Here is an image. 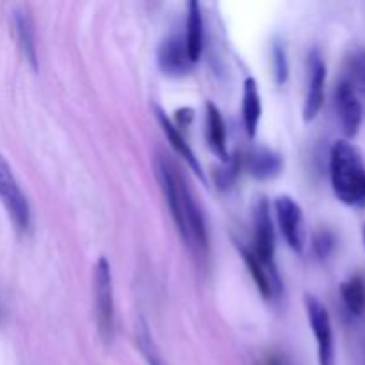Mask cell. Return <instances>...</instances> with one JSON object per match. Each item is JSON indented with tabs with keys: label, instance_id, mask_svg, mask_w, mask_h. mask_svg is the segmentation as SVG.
<instances>
[{
	"label": "cell",
	"instance_id": "6da1fadb",
	"mask_svg": "<svg viewBox=\"0 0 365 365\" xmlns=\"http://www.w3.org/2000/svg\"><path fill=\"white\" fill-rule=\"evenodd\" d=\"M330 178L335 196L344 205L365 207L364 157L362 152L348 139H339L331 146Z\"/></svg>",
	"mask_w": 365,
	"mask_h": 365
},
{
	"label": "cell",
	"instance_id": "7a4b0ae2",
	"mask_svg": "<svg viewBox=\"0 0 365 365\" xmlns=\"http://www.w3.org/2000/svg\"><path fill=\"white\" fill-rule=\"evenodd\" d=\"M93 287H95V310L100 337L109 342L114 335V292L110 264L106 257H100L98 262L95 264Z\"/></svg>",
	"mask_w": 365,
	"mask_h": 365
},
{
	"label": "cell",
	"instance_id": "3957f363",
	"mask_svg": "<svg viewBox=\"0 0 365 365\" xmlns=\"http://www.w3.org/2000/svg\"><path fill=\"white\" fill-rule=\"evenodd\" d=\"M0 202L6 207L7 214L13 220L14 227L20 232L29 230L31 227V207L27 198L11 170L6 157L0 153Z\"/></svg>",
	"mask_w": 365,
	"mask_h": 365
},
{
	"label": "cell",
	"instance_id": "277c9868",
	"mask_svg": "<svg viewBox=\"0 0 365 365\" xmlns=\"http://www.w3.org/2000/svg\"><path fill=\"white\" fill-rule=\"evenodd\" d=\"M274 248H277V235H274L273 220L269 214V203L266 198H257L253 207V253L257 259L269 269H277L274 264Z\"/></svg>",
	"mask_w": 365,
	"mask_h": 365
},
{
	"label": "cell",
	"instance_id": "5b68a950",
	"mask_svg": "<svg viewBox=\"0 0 365 365\" xmlns=\"http://www.w3.org/2000/svg\"><path fill=\"white\" fill-rule=\"evenodd\" d=\"M274 210L287 245L296 253H302L307 245V225L299 203L292 196L280 195L274 200Z\"/></svg>",
	"mask_w": 365,
	"mask_h": 365
},
{
	"label": "cell",
	"instance_id": "8992f818",
	"mask_svg": "<svg viewBox=\"0 0 365 365\" xmlns=\"http://www.w3.org/2000/svg\"><path fill=\"white\" fill-rule=\"evenodd\" d=\"M305 309L310 328L316 337L319 365H334V330L327 307L312 294L305 296Z\"/></svg>",
	"mask_w": 365,
	"mask_h": 365
},
{
	"label": "cell",
	"instance_id": "52a82bcc",
	"mask_svg": "<svg viewBox=\"0 0 365 365\" xmlns=\"http://www.w3.org/2000/svg\"><path fill=\"white\" fill-rule=\"evenodd\" d=\"M335 110L346 138H355L364 121V106L359 93L346 78L335 88Z\"/></svg>",
	"mask_w": 365,
	"mask_h": 365
},
{
	"label": "cell",
	"instance_id": "ba28073f",
	"mask_svg": "<svg viewBox=\"0 0 365 365\" xmlns=\"http://www.w3.org/2000/svg\"><path fill=\"white\" fill-rule=\"evenodd\" d=\"M324 82H327V64L317 48L309 53V81L303 102V120L312 121L319 114L324 102Z\"/></svg>",
	"mask_w": 365,
	"mask_h": 365
},
{
	"label": "cell",
	"instance_id": "9c48e42d",
	"mask_svg": "<svg viewBox=\"0 0 365 365\" xmlns=\"http://www.w3.org/2000/svg\"><path fill=\"white\" fill-rule=\"evenodd\" d=\"M157 61H159L160 70L171 77L185 75L192 66L187 46H185V39H182V36L178 34H171L164 39L163 45L159 46Z\"/></svg>",
	"mask_w": 365,
	"mask_h": 365
},
{
	"label": "cell",
	"instance_id": "30bf717a",
	"mask_svg": "<svg viewBox=\"0 0 365 365\" xmlns=\"http://www.w3.org/2000/svg\"><path fill=\"white\" fill-rule=\"evenodd\" d=\"M153 113H155L157 121H159V125L163 127V130H164V134H166L168 141H170L171 148H173L175 152H177L178 155L185 160V163H187V166L195 171L196 177H198L200 180L205 182V173H203L202 164H200L198 157L195 155V152H192V148L189 146V143L185 141L184 135H182L180 128L175 127L173 121L168 118V114L164 113L159 106H153Z\"/></svg>",
	"mask_w": 365,
	"mask_h": 365
},
{
	"label": "cell",
	"instance_id": "8fae6325",
	"mask_svg": "<svg viewBox=\"0 0 365 365\" xmlns=\"http://www.w3.org/2000/svg\"><path fill=\"white\" fill-rule=\"evenodd\" d=\"M239 250H241L242 260H245L246 267L250 269L252 278L255 280L260 294H262L266 299H273L274 296L280 294L282 282H280V274H278V271L269 269L267 266H264V264L255 257L253 250L248 248V246H241Z\"/></svg>",
	"mask_w": 365,
	"mask_h": 365
},
{
	"label": "cell",
	"instance_id": "7c38bea8",
	"mask_svg": "<svg viewBox=\"0 0 365 365\" xmlns=\"http://www.w3.org/2000/svg\"><path fill=\"white\" fill-rule=\"evenodd\" d=\"M246 168L259 180H271L284 170V159L280 153L266 146H253L246 153Z\"/></svg>",
	"mask_w": 365,
	"mask_h": 365
},
{
	"label": "cell",
	"instance_id": "4fadbf2b",
	"mask_svg": "<svg viewBox=\"0 0 365 365\" xmlns=\"http://www.w3.org/2000/svg\"><path fill=\"white\" fill-rule=\"evenodd\" d=\"M13 31L16 36L18 46H20L21 53L31 64L32 70H38V50H36V39H34V25H32L31 16L24 7H16L13 11Z\"/></svg>",
	"mask_w": 365,
	"mask_h": 365
},
{
	"label": "cell",
	"instance_id": "5bb4252c",
	"mask_svg": "<svg viewBox=\"0 0 365 365\" xmlns=\"http://www.w3.org/2000/svg\"><path fill=\"white\" fill-rule=\"evenodd\" d=\"M205 114H207V143H209L210 150L220 157L223 163L230 159V153L227 148V127H225L223 116L221 110L217 109L216 103L207 102L205 103Z\"/></svg>",
	"mask_w": 365,
	"mask_h": 365
},
{
	"label": "cell",
	"instance_id": "9a60e30c",
	"mask_svg": "<svg viewBox=\"0 0 365 365\" xmlns=\"http://www.w3.org/2000/svg\"><path fill=\"white\" fill-rule=\"evenodd\" d=\"M260 116H262V102H260L259 86L255 78L248 77L242 88V125L250 138H255Z\"/></svg>",
	"mask_w": 365,
	"mask_h": 365
},
{
	"label": "cell",
	"instance_id": "2e32d148",
	"mask_svg": "<svg viewBox=\"0 0 365 365\" xmlns=\"http://www.w3.org/2000/svg\"><path fill=\"white\" fill-rule=\"evenodd\" d=\"M185 46L191 63H198L203 52V13L198 0L187 4V31H185Z\"/></svg>",
	"mask_w": 365,
	"mask_h": 365
},
{
	"label": "cell",
	"instance_id": "e0dca14e",
	"mask_svg": "<svg viewBox=\"0 0 365 365\" xmlns=\"http://www.w3.org/2000/svg\"><path fill=\"white\" fill-rule=\"evenodd\" d=\"M341 298L351 316L360 317L365 312V280L362 274H353L341 284Z\"/></svg>",
	"mask_w": 365,
	"mask_h": 365
},
{
	"label": "cell",
	"instance_id": "ac0fdd59",
	"mask_svg": "<svg viewBox=\"0 0 365 365\" xmlns=\"http://www.w3.org/2000/svg\"><path fill=\"white\" fill-rule=\"evenodd\" d=\"M346 81L356 93L365 96V48H355L346 59Z\"/></svg>",
	"mask_w": 365,
	"mask_h": 365
},
{
	"label": "cell",
	"instance_id": "d6986e66",
	"mask_svg": "<svg viewBox=\"0 0 365 365\" xmlns=\"http://www.w3.org/2000/svg\"><path fill=\"white\" fill-rule=\"evenodd\" d=\"M239 166H241V164H239V155H230V159H228L227 163H223V166L214 170V184H216L221 191H228V189L234 187L239 175Z\"/></svg>",
	"mask_w": 365,
	"mask_h": 365
},
{
	"label": "cell",
	"instance_id": "ffe728a7",
	"mask_svg": "<svg viewBox=\"0 0 365 365\" xmlns=\"http://www.w3.org/2000/svg\"><path fill=\"white\" fill-rule=\"evenodd\" d=\"M271 68L277 84H285L289 78V59L285 46L280 41H274L271 46Z\"/></svg>",
	"mask_w": 365,
	"mask_h": 365
},
{
	"label": "cell",
	"instance_id": "44dd1931",
	"mask_svg": "<svg viewBox=\"0 0 365 365\" xmlns=\"http://www.w3.org/2000/svg\"><path fill=\"white\" fill-rule=\"evenodd\" d=\"M335 245H337V239H335L334 232L323 228V230H319L314 234L312 250H314V253H316L317 259H328V257L334 253Z\"/></svg>",
	"mask_w": 365,
	"mask_h": 365
},
{
	"label": "cell",
	"instance_id": "7402d4cb",
	"mask_svg": "<svg viewBox=\"0 0 365 365\" xmlns=\"http://www.w3.org/2000/svg\"><path fill=\"white\" fill-rule=\"evenodd\" d=\"M138 342H139V349H141V353L145 355L148 365H163L159 355H157V351H155V346H153L152 335H150L148 327H146L145 323H139V327H138Z\"/></svg>",
	"mask_w": 365,
	"mask_h": 365
},
{
	"label": "cell",
	"instance_id": "603a6c76",
	"mask_svg": "<svg viewBox=\"0 0 365 365\" xmlns=\"http://www.w3.org/2000/svg\"><path fill=\"white\" fill-rule=\"evenodd\" d=\"M175 114H177V123H175L177 128L189 127L192 118H195V113H192V109H189V107H182V109H178Z\"/></svg>",
	"mask_w": 365,
	"mask_h": 365
},
{
	"label": "cell",
	"instance_id": "cb8c5ba5",
	"mask_svg": "<svg viewBox=\"0 0 365 365\" xmlns=\"http://www.w3.org/2000/svg\"><path fill=\"white\" fill-rule=\"evenodd\" d=\"M266 365H284V362H282V360L277 356V359H267Z\"/></svg>",
	"mask_w": 365,
	"mask_h": 365
},
{
	"label": "cell",
	"instance_id": "d4e9b609",
	"mask_svg": "<svg viewBox=\"0 0 365 365\" xmlns=\"http://www.w3.org/2000/svg\"><path fill=\"white\" fill-rule=\"evenodd\" d=\"M362 234H364V246H365V223H364V232H362Z\"/></svg>",
	"mask_w": 365,
	"mask_h": 365
}]
</instances>
